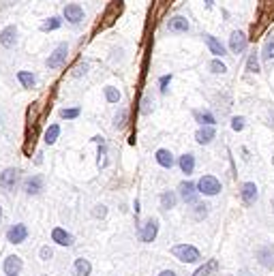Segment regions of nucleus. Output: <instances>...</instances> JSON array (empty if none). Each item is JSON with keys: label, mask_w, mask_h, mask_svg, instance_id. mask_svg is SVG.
<instances>
[{"label": "nucleus", "mask_w": 274, "mask_h": 276, "mask_svg": "<svg viewBox=\"0 0 274 276\" xmlns=\"http://www.w3.org/2000/svg\"><path fill=\"white\" fill-rule=\"evenodd\" d=\"M172 255L176 257L178 261H182V263H197V261H201L199 251H197L195 246H191V244H176L172 249Z\"/></svg>", "instance_id": "f257e3e1"}, {"label": "nucleus", "mask_w": 274, "mask_h": 276, "mask_svg": "<svg viewBox=\"0 0 274 276\" xmlns=\"http://www.w3.org/2000/svg\"><path fill=\"white\" fill-rule=\"evenodd\" d=\"M20 180H22V169H17V167H7L2 174H0V189L2 191H15L17 189V184H20Z\"/></svg>", "instance_id": "f03ea898"}, {"label": "nucleus", "mask_w": 274, "mask_h": 276, "mask_svg": "<svg viewBox=\"0 0 274 276\" xmlns=\"http://www.w3.org/2000/svg\"><path fill=\"white\" fill-rule=\"evenodd\" d=\"M67 56H69V45H67V43H58V45H56V50L51 51V54L48 56V60H45V67H48L50 71L65 67Z\"/></svg>", "instance_id": "7ed1b4c3"}, {"label": "nucleus", "mask_w": 274, "mask_h": 276, "mask_svg": "<svg viewBox=\"0 0 274 276\" xmlns=\"http://www.w3.org/2000/svg\"><path fill=\"white\" fill-rule=\"evenodd\" d=\"M24 193L28 197H34V195H41L45 189V178L41 174H32V176H28V178L24 180Z\"/></svg>", "instance_id": "20e7f679"}, {"label": "nucleus", "mask_w": 274, "mask_h": 276, "mask_svg": "<svg viewBox=\"0 0 274 276\" xmlns=\"http://www.w3.org/2000/svg\"><path fill=\"white\" fill-rule=\"evenodd\" d=\"M195 186H197V193H203V195H210V197L221 193V182L214 176H201Z\"/></svg>", "instance_id": "39448f33"}, {"label": "nucleus", "mask_w": 274, "mask_h": 276, "mask_svg": "<svg viewBox=\"0 0 274 276\" xmlns=\"http://www.w3.org/2000/svg\"><path fill=\"white\" fill-rule=\"evenodd\" d=\"M17 45V26L9 24L0 30V48L2 50H13Z\"/></svg>", "instance_id": "423d86ee"}, {"label": "nucleus", "mask_w": 274, "mask_h": 276, "mask_svg": "<svg viewBox=\"0 0 274 276\" xmlns=\"http://www.w3.org/2000/svg\"><path fill=\"white\" fill-rule=\"evenodd\" d=\"M62 20H67L69 24L77 26L79 22L84 20V9L75 2H69V4H65V9H62Z\"/></svg>", "instance_id": "0eeeda50"}, {"label": "nucleus", "mask_w": 274, "mask_h": 276, "mask_svg": "<svg viewBox=\"0 0 274 276\" xmlns=\"http://www.w3.org/2000/svg\"><path fill=\"white\" fill-rule=\"evenodd\" d=\"M178 191H180V199H182L184 203H197V195H199V193H197L195 182H191V180L180 182Z\"/></svg>", "instance_id": "6e6552de"}, {"label": "nucleus", "mask_w": 274, "mask_h": 276, "mask_svg": "<svg viewBox=\"0 0 274 276\" xmlns=\"http://www.w3.org/2000/svg\"><path fill=\"white\" fill-rule=\"evenodd\" d=\"M240 197H242V203L244 205H253L259 197V191H257V184L255 182H244L240 186Z\"/></svg>", "instance_id": "1a4fd4ad"}, {"label": "nucleus", "mask_w": 274, "mask_h": 276, "mask_svg": "<svg viewBox=\"0 0 274 276\" xmlns=\"http://www.w3.org/2000/svg\"><path fill=\"white\" fill-rule=\"evenodd\" d=\"M257 261L266 270L274 268V246L272 244H261L259 246V249H257Z\"/></svg>", "instance_id": "9d476101"}, {"label": "nucleus", "mask_w": 274, "mask_h": 276, "mask_svg": "<svg viewBox=\"0 0 274 276\" xmlns=\"http://www.w3.org/2000/svg\"><path fill=\"white\" fill-rule=\"evenodd\" d=\"M249 48V39H247V34L240 32V30H236V32H231V37H229V50H231V54H242L244 50Z\"/></svg>", "instance_id": "9b49d317"}, {"label": "nucleus", "mask_w": 274, "mask_h": 276, "mask_svg": "<svg viewBox=\"0 0 274 276\" xmlns=\"http://www.w3.org/2000/svg\"><path fill=\"white\" fill-rule=\"evenodd\" d=\"M189 28H191L189 20L182 15H174V17H170V22H167V30H170L172 34H186Z\"/></svg>", "instance_id": "f8f14e48"}, {"label": "nucleus", "mask_w": 274, "mask_h": 276, "mask_svg": "<svg viewBox=\"0 0 274 276\" xmlns=\"http://www.w3.org/2000/svg\"><path fill=\"white\" fill-rule=\"evenodd\" d=\"M26 238H28V227H26V225L17 223V225L9 227V231H7V242H11V244H22V242H26Z\"/></svg>", "instance_id": "ddd939ff"}, {"label": "nucleus", "mask_w": 274, "mask_h": 276, "mask_svg": "<svg viewBox=\"0 0 274 276\" xmlns=\"http://www.w3.org/2000/svg\"><path fill=\"white\" fill-rule=\"evenodd\" d=\"M22 268H24V261H22V257H17V255H9L2 263V270L7 276H20Z\"/></svg>", "instance_id": "4468645a"}, {"label": "nucleus", "mask_w": 274, "mask_h": 276, "mask_svg": "<svg viewBox=\"0 0 274 276\" xmlns=\"http://www.w3.org/2000/svg\"><path fill=\"white\" fill-rule=\"evenodd\" d=\"M156 233H159V221L156 219H150L144 223L142 231H139V238H142V242H152L156 238Z\"/></svg>", "instance_id": "2eb2a0df"}, {"label": "nucleus", "mask_w": 274, "mask_h": 276, "mask_svg": "<svg viewBox=\"0 0 274 276\" xmlns=\"http://www.w3.org/2000/svg\"><path fill=\"white\" fill-rule=\"evenodd\" d=\"M51 242H56L60 246H73L75 238L69 231H65L62 227H54V229H51Z\"/></svg>", "instance_id": "dca6fc26"}, {"label": "nucleus", "mask_w": 274, "mask_h": 276, "mask_svg": "<svg viewBox=\"0 0 274 276\" xmlns=\"http://www.w3.org/2000/svg\"><path fill=\"white\" fill-rule=\"evenodd\" d=\"M214 137H217V128L214 126H199L197 128V133H195V142L201 144V146L212 144Z\"/></svg>", "instance_id": "f3484780"}, {"label": "nucleus", "mask_w": 274, "mask_h": 276, "mask_svg": "<svg viewBox=\"0 0 274 276\" xmlns=\"http://www.w3.org/2000/svg\"><path fill=\"white\" fill-rule=\"evenodd\" d=\"M154 158H156V163H159L163 169H172L174 165H176V158H174V154L167 148H159V150H156Z\"/></svg>", "instance_id": "a211bd4d"}, {"label": "nucleus", "mask_w": 274, "mask_h": 276, "mask_svg": "<svg viewBox=\"0 0 274 276\" xmlns=\"http://www.w3.org/2000/svg\"><path fill=\"white\" fill-rule=\"evenodd\" d=\"M193 118L199 122L201 126H214V125H217L214 114H212V111H208V109H195L193 111Z\"/></svg>", "instance_id": "6ab92c4d"}, {"label": "nucleus", "mask_w": 274, "mask_h": 276, "mask_svg": "<svg viewBox=\"0 0 274 276\" xmlns=\"http://www.w3.org/2000/svg\"><path fill=\"white\" fill-rule=\"evenodd\" d=\"M15 77L22 84V88H26V90H32V88L37 86V75L32 71H17Z\"/></svg>", "instance_id": "aec40b11"}, {"label": "nucleus", "mask_w": 274, "mask_h": 276, "mask_svg": "<svg viewBox=\"0 0 274 276\" xmlns=\"http://www.w3.org/2000/svg\"><path fill=\"white\" fill-rule=\"evenodd\" d=\"M178 165H180V172L186 174V176H191L195 172V154H191V152L182 154V156H180V161H178Z\"/></svg>", "instance_id": "412c9836"}, {"label": "nucleus", "mask_w": 274, "mask_h": 276, "mask_svg": "<svg viewBox=\"0 0 274 276\" xmlns=\"http://www.w3.org/2000/svg\"><path fill=\"white\" fill-rule=\"evenodd\" d=\"M203 41L208 43V48H210V51H212L214 56H225V45L221 43V41L217 39V37H212V34H203Z\"/></svg>", "instance_id": "4be33fe9"}, {"label": "nucleus", "mask_w": 274, "mask_h": 276, "mask_svg": "<svg viewBox=\"0 0 274 276\" xmlns=\"http://www.w3.org/2000/svg\"><path fill=\"white\" fill-rule=\"evenodd\" d=\"M73 272H75V276H90V272H92L90 261H88V259H84V257L75 259V263H73Z\"/></svg>", "instance_id": "5701e85b"}, {"label": "nucleus", "mask_w": 274, "mask_h": 276, "mask_svg": "<svg viewBox=\"0 0 274 276\" xmlns=\"http://www.w3.org/2000/svg\"><path fill=\"white\" fill-rule=\"evenodd\" d=\"M60 131H62L60 125H56V122H54V125H50V126H48V131H45V135H43V142L48 144V146L56 144V142H58V137H60Z\"/></svg>", "instance_id": "b1692460"}, {"label": "nucleus", "mask_w": 274, "mask_h": 276, "mask_svg": "<svg viewBox=\"0 0 274 276\" xmlns=\"http://www.w3.org/2000/svg\"><path fill=\"white\" fill-rule=\"evenodd\" d=\"M176 201H178V197H176V193H174V191L161 193V208L163 210H172L174 205H176Z\"/></svg>", "instance_id": "393cba45"}, {"label": "nucleus", "mask_w": 274, "mask_h": 276, "mask_svg": "<svg viewBox=\"0 0 274 276\" xmlns=\"http://www.w3.org/2000/svg\"><path fill=\"white\" fill-rule=\"evenodd\" d=\"M62 26V17H50V20H45L43 24H41V32H51V30H58V28Z\"/></svg>", "instance_id": "a878e982"}, {"label": "nucleus", "mask_w": 274, "mask_h": 276, "mask_svg": "<svg viewBox=\"0 0 274 276\" xmlns=\"http://www.w3.org/2000/svg\"><path fill=\"white\" fill-rule=\"evenodd\" d=\"M103 95H105V101H107V103H120V99H122L120 90H118V88H114V86H105L103 88Z\"/></svg>", "instance_id": "bb28decb"}, {"label": "nucleus", "mask_w": 274, "mask_h": 276, "mask_svg": "<svg viewBox=\"0 0 274 276\" xmlns=\"http://www.w3.org/2000/svg\"><path fill=\"white\" fill-rule=\"evenodd\" d=\"M247 71L249 73H259L261 71V69H259V54H257V51L249 54V58H247Z\"/></svg>", "instance_id": "cd10ccee"}, {"label": "nucleus", "mask_w": 274, "mask_h": 276, "mask_svg": "<svg viewBox=\"0 0 274 276\" xmlns=\"http://www.w3.org/2000/svg\"><path fill=\"white\" fill-rule=\"evenodd\" d=\"M217 270H219V261H217V259H210V261L206 263V266H201L193 276H208V274L217 272Z\"/></svg>", "instance_id": "c85d7f7f"}, {"label": "nucleus", "mask_w": 274, "mask_h": 276, "mask_svg": "<svg viewBox=\"0 0 274 276\" xmlns=\"http://www.w3.org/2000/svg\"><path fill=\"white\" fill-rule=\"evenodd\" d=\"M274 58V37H270L261 48V60H272Z\"/></svg>", "instance_id": "c756f323"}, {"label": "nucleus", "mask_w": 274, "mask_h": 276, "mask_svg": "<svg viewBox=\"0 0 274 276\" xmlns=\"http://www.w3.org/2000/svg\"><path fill=\"white\" fill-rule=\"evenodd\" d=\"M126 122H129V109L122 107L118 114H116V118H114V126H116V128H125Z\"/></svg>", "instance_id": "7c9ffc66"}, {"label": "nucleus", "mask_w": 274, "mask_h": 276, "mask_svg": "<svg viewBox=\"0 0 274 276\" xmlns=\"http://www.w3.org/2000/svg\"><path fill=\"white\" fill-rule=\"evenodd\" d=\"M79 114H81L79 107H65V109H60V118H65V120H75V118H79Z\"/></svg>", "instance_id": "2f4dec72"}, {"label": "nucleus", "mask_w": 274, "mask_h": 276, "mask_svg": "<svg viewBox=\"0 0 274 276\" xmlns=\"http://www.w3.org/2000/svg\"><path fill=\"white\" fill-rule=\"evenodd\" d=\"M195 208H193V216L197 221H201V219H206L208 216V205L206 203H193Z\"/></svg>", "instance_id": "473e14b6"}, {"label": "nucleus", "mask_w": 274, "mask_h": 276, "mask_svg": "<svg viewBox=\"0 0 274 276\" xmlns=\"http://www.w3.org/2000/svg\"><path fill=\"white\" fill-rule=\"evenodd\" d=\"M210 71H212V73H217V75H223V73H227V67H225V64L219 60V58H214V60L210 62Z\"/></svg>", "instance_id": "72a5a7b5"}, {"label": "nucleus", "mask_w": 274, "mask_h": 276, "mask_svg": "<svg viewBox=\"0 0 274 276\" xmlns=\"http://www.w3.org/2000/svg\"><path fill=\"white\" fill-rule=\"evenodd\" d=\"M152 97H150V95H146L144 99H142V107H139V111H142V114L144 116H148L150 114V111H152Z\"/></svg>", "instance_id": "f704fd0d"}, {"label": "nucleus", "mask_w": 274, "mask_h": 276, "mask_svg": "<svg viewBox=\"0 0 274 276\" xmlns=\"http://www.w3.org/2000/svg\"><path fill=\"white\" fill-rule=\"evenodd\" d=\"M86 73H88V62H79L77 64V67H75L73 69V77H81V75H86Z\"/></svg>", "instance_id": "c9c22d12"}, {"label": "nucleus", "mask_w": 274, "mask_h": 276, "mask_svg": "<svg viewBox=\"0 0 274 276\" xmlns=\"http://www.w3.org/2000/svg\"><path fill=\"white\" fill-rule=\"evenodd\" d=\"M172 79H174V75H172V73H170V75H163V77L159 79V88H161V92H163V95H165V92H167V86L172 84Z\"/></svg>", "instance_id": "e433bc0d"}, {"label": "nucleus", "mask_w": 274, "mask_h": 276, "mask_svg": "<svg viewBox=\"0 0 274 276\" xmlns=\"http://www.w3.org/2000/svg\"><path fill=\"white\" fill-rule=\"evenodd\" d=\"M244 118L242 116H234V118H231V128H234V131H244Z\"/></svg>", "instance_id": "4c0bfd02"}, {"label": "nucleus", "mask_w": 274, "mask_h": 276, "mask_svg": "<svg viewBox=\"0 0 274 276\" xmlns=\"http://www.w3.org/2000/svg\"><path fill=\"white\" fill-rule=\"evenodd\" d=\"M39 255H41V259H43V261H48V259H51V255H54V251H51L50 246H43V249L39 251Z\"/></svg>", "instance_id": "58836bf2"}, {"label": "nucleus", "mask_w": 274, "mask_h": 276, "mask_svg": "<svg viewBox=\"0 0 274 276\" xmlns=\"http://www.w3.org/2000/svg\"><path fill=\"white\" fill-rule=\"evenodd\" d=\"M17 2H20V0H0V11H7L11 7H15Z\"/></svg>", "instance_id": "ea45409f"}, {"label": "nucleus", "mask_w": 274, "mask_h": 276, "mask_svg": "<svg viewBox=\"0 0 274 276\" xmlns=\"http://www.w3.org/2000/svg\"><path fill=\"white\" fill-rule=\"evenodd\" d=\"M92 214H95L97 219H103V216L107 214V208H105V205H95V210H92Z\"/></svg>", "instance_id": "a19ab883"}, {"label": "nucleus", "mask_w": 274, "mask_h": 276, "mask_svg": "<svg viewBox=\"0 0 274 276\" xmlns=\"http://www.w3.org/2000/svg\"><path fill=\"white\" fill-rule=\"evenodd\" d=\"M159 276H178V274L174 272V270H165V272H161Z\"/></svg>", "instance_id": "79ce46f5"}, {"label": "nucleus", "mask_w": 274, "mask_h": 276, "mask_svg": "<svg viewBox=\"0 0 274 276\" xmlns=\"http://www.w3.org/2000/svg\"><path fill=\"white\" fill-rule=\"evenodd\" d=\"M41 156H43V154H41V152H39V154H37V161H34V163H37V165H41V163H43V158H41Z\"/></svg>", "instance_id": "37998d69"}, {"label": "nucleus", "mask_w": 274, "mask_h": 276, "mask_svg": "<svg viewBox=\"0 0 274 276\" xmlns=\"http://www.w3.org/2000/svg\"><path fill=\"white\" fill-rule=\"evenodd\" d=\"M0 221H2V208H0Z\"/></svg>", "instance_id": "c03bdc74"}, {"label": "nucleus", "mask_w": 274, "mask_h": 276, "mask_svg": "<svg viewBox=\"0 0 274 276\" xmlns=\"http://www.w3.org/2000/svg\"><path fill=\"white\" fill-rule=\"evenodd\" d=\"M0 125H2V116H0Z\"/></svg>", "instance_id": "a18cd8bd"}, {"label": "nucleus", "mask_w": 274, "mask_h": 276, "mask_svg": "<svg viewBox=\"0 0 274 276\" xmlns=\"http://www.w3.org/2000/svg\"><path fill=\"white\" fill-rule=\"evenodd\" d=\"M272 205H274V199H272Z\"/></svg>", "instance_id": "49530a36"}]
</instances>
